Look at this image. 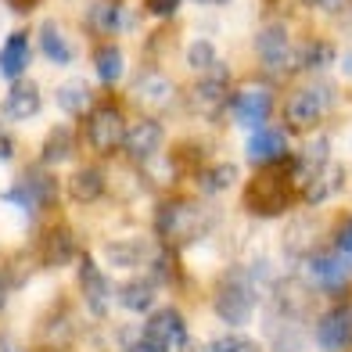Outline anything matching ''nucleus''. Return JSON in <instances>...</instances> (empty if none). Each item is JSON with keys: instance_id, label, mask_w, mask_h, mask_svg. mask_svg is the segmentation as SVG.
Instances as JSON below:
<instances>
[{"instance_id": "f257e3e1", "label": "nucleus", "mask_w": 352, "mask_h": 352, "mask_svg": "<svg viewBox=\"0 0 352 352\" xmlns=\"http://www.w3.org/2000/svg\"><path fill=\"white\" fill-rule=\"evenodd\" d=\"M298 158H284V162L270 166L245 187V209L259 219H274L292 209L295 201V176H298Z\"/></svg>"}, {"instance_id": "f03ea898", "label": "nucleus", "mask_w": 352, "mask_h": 352, "mask_svg": "<svg viewBox=\"0 0 352 352\" xmlns=\"http://www.w3.org/2000/svg\"><path fill=\"white\" fill-rule=\"evenodd\" d=\"M209 227H212V212L195 198H169V201L158 205V212H155L158 241H162L166 248H173V252L190 245V241H198V237H205Z\"/></svg>"}, {"instance_id": "7ed1b4c3", "label": "nucleus", "mask_w": 352, "mask_h": 352, "mask_svg": "<svg viewBox=\"0 0 352 352\" xmlns=\"http://www.w3.org/2000/svg\"><path fill=\"white\" fill-rule=\"evenodd\" d=\"M212 309L227 327H245L252 320L255 292H252V277L245 274V270L223 274V280L216 284V295H212Z\"/></svg>"}, {"instance_id": "20e7f679", "label": "nucleus", "mask_w": 352, "mask_h": 352, "mask_svg": "<svg viewBox=\"0 0 352 352\" xmlns=\"http://www.w3.org/2000/svg\"><path fill=\"white\" fill-rule=\"evenodd\" d=\"M83 137H87L94 155H116L122 148V140H126L122 108L111 104V101L94 104V111L87 116V126H83Z\"/></svg>"}, {"instance_id": "39448f33", "label": "nucleus", "mask_w": 352, "mask_h": 352, "mask_svg": "<svg viewBox=\"0 0 352 352\" xmlns=\"http://www.w3.org/2000/svg\"><path fill=\"white\" fill-rule=\"evenodd\" d=\"M334 90L327 83H313V87H298L292 98L284 101V126L287 130H313L331 111Z\"/></svg>"}, {"instance_id": "423d86ee", "label": "nucleus", "mask_w": 352, "mask_h": 352, "mask_svg": "<svg viewBox=\"0 0 352 352\" xmlns=\"http://www.w3.org/2000/svg\"><path fill=\"white\" fill-rule=\"evenodd\" d=\"M230 116L241 122V126H252V130H259V126H266L270 111H274V94H270L263 83H245L230 90Z\"/></svg>"}, {"instance_id": "0eeeda50", "label": "nucleus", "mask_w": 352, "mask_h": 352, "mask_svg": "<svg viewBox=\"0 0 352 352\" xmlns=\"http://www.w3.org/2000/svg\"><path fill=\"white\" fill-rule=\"evenodd\" d=\"M230 101V72L227 65H216L209 72L198 76V83L190 87V108L201 111V116H212V111H219L223 104Z\"/></svg>"}, {"instance_id": "6e6552de", "label": "nucleus", "mask_w": 352, "mask_h": 352, "mask_svg": "<svg viewBox=\"0 0 352 352\" xmlns=\"http://www.w3.org/2000/svg\"><path fill=\"white\" fill-rule=\"evenodd\" d=\"M316 345L324 352H342L352 345V302L334 306L316 320Z\"/></svg>"}, {"instance_id": "1a4fd4ad", "label": "nucleus", "mask_w": 352, "mask_h": 352, "mask_svg": "<svg viewBox=\"0 0 352 352\" xmlns=\"http://www.w3.org/2000/svg\"><path fill=\"white\" fill-rule=\"evenodd\" d=\"M36 255H40V266L43 270H61L76 259V234L65 227V223H54L47 227L36 241Z\"/></svg>"}, {"instance_id": "9d476101", "label": "nucleus", "mask_w": 352, "mask_h": 352, "mask_svg": "<svg viewBox=\"0 0 352 352\" xmlns=\"http://www.w3.org/2000/svg\"><path fill=\"white\" fill-rule=\"evenodd\" d=\"M349 277L352 274H349L345 255H338V252H313L309 255V280H313L316 292L334 295L349 284Z\"/></svg>"}, {"instance_id": "9b49d317", "label": "nucleus", "mask_w": 352, "mask_h": 352, "mask_svg": "<svg viewBox=\"0 0 352 352\" xmlns=\"http://www.w3.org/2000/svg\"><path fill=\"white\" fill-rule=\"evenodd\" d=\"M79 292H83L87 309H90L94 316H104V313H108L111 287H108V277L101 274V266L94 263L90 255H79Z\"/></svg>"}, {"instance_id": "f8f14e48", "label": "nucleus", "mask_w": 352, "mask_h": 352, "mask_svg": "<svg viewBox=\"0 0 352 352\" xmlns=\"http://www.w3.org/2000/svg\"><path fill=\"white\" fill-rule=\"evenodd\" d=\"M158 148H162V122L158 119H140L126 130L122 151L130 155L133 162H148V158H155Z\"/></svg>"}, {"instance_id": "ddd939ff", "label": "nucleus", "mask_w": 352, "mask_h": 352, "mask_svg": "<svg viewBox=\"0 0 352 352\" xmlns=\"http://www.w3.org/2000/svg\"><path fill=\"white\" fill-rule=\"evenodd\" d=\"M255 54H259L270 69H287V61H292V36H287V29L280 22L263 25L259 36H255Z\"/></svg>"}, {"instance_id": "4468645a", "label": "nucleus", "mask_w": 352, "mask_h": 352, "mask_svg": "<svg viewBox=\"0 0 352 352\" xmlns=\"http://www.w3.org/2000/svg\"><path fill=\"white\" fill-rule=\"evenodd\" d=\"M140 334L162 342L166 349H176L187 342V320L180 316V309H155V313H148V324H144Z\"/></svg>"}, {"instance_id": "2eb2a0df", "label": "nucleus", "mask_w": 352, "mask_h": 352, "mask_svg": "<svg viewBox=\"0 0 352 352\" xmlns=\"http://www.w3.org/2000/svg\"><path fill=\"white\" fill-rule=\"evenodd\" d=\"M133 94H137L140 104H148L155 111H166V108L176 104V87L162 72H140L137 83H133Z\"/></svg>"}, {"instance_id": "dca6fc26", "label": "nucleus", "mask_w": 352, "mask_h": 352, "mask_svg": "<svg viewBox=\"0 0 352 352\" xmlns=\"http://www.w3.org/2000/svg\"><path fill=\"white\" fill-rule=\"evenodd\" d=\"M245 155H248V162L266 166V169L284 162V158H287V137H284V130H255L252 140H248V148H245Z\"/></svg>"}, {"instance_id": "f3484780", "label": "nucleus", "mask_w": 352, "mask_h": 352, "mask_svg": "<svg viewBox=\"0 0 352 352\" xmlns=\"http://www.w3.org/2000/svg\"><path fill=\"white\" fill-rule=\"evenodd\" d=\"M0 111H4V119L11 122H25L33 119L40 111V87L29 83V79H19V83H11L8 98L0 101Z\"/></svg>"}, {"instance_id": "a211bd4d", "label": "nucleus", "mask_w": 352, "mask_h": 352, "mask_svg": "<svg viewBox=\"0 0 352 352\" xmlns=\"http://www.w3.org/2000/svg\"><path fill=\"white\" fill-rule=\"evenodd\" d=\"M29 54H33V47H29V33H25V29L8 33L4 47H0V76L19 83L22 72L29 69Z\"/></svg>"}, {"instance_id": "6ab92c4d", "label": "nucleus", "mask_w": 352, "mask_h": 352, "mask_svg": "<svg viewBox=\"0 0 352 352\" xmlns=\"http://www.w3.org/2000/svg\"><path fill=\"white\" fill-rule=\"evenodd\" d=\"M69 198L79 201V205H94L98 198H104L108 190V180H104V169L101 166H79L72 176H69Z\"/></svg>"}, {"instance_id": "aec40b11", "label": "nucleus", "mask_w": 352, "mask_h": 352, "mask_svg": "<svg viewBox=\"0 0 352 352\" xmlns=\"http://www.w3.org/2000/svg\"><path fill=\"white\" fill-rule=\"evenodd\" d=\"M19 184L29 190V198H33V209H36V212H40V209H51V205L58 201V190H61V184L54 180L51 173H47V166H29V169L22 173Z\"/></svg>"}, {"instance_id": "412c9836", "label": "nucleus", "mask_w": 352, "mask_h": 352, "mask_svg": "<svg viewBox=\"0 0 352 352\" xmlns=\"http://www.w3.org/2000/svg\"><path fill=\"white\" fill-rule=\"evenodd\" d=\"M126 22V8L122 0H94V4L87 8V29L98 36H111L119 33Z\"/></svg>"}, {"instance_id": "4be33fe9", "label": "nucleus", "mask_w": 352, "mask_h": 352, "mask_svg": "<svg viewBox=\"0 0 352 352\" xmlns=\"http://www.w3.org/2000/svg\"><path fill=\"white\" fill-rule=\"evenodd\" d=\"M54 101L72 119H87L94 111V94H90V87L83 83V79H69V83H61L54 90Z\"/></svg>"}, {"instance_id": "5701e85b", "label": "nucleus", "mask_w": 352, "mask_h": 352, "mask_svg": "<svg viewBox=\"0 0 352 352\" xmlns=\"http://www.w3.org/2000/svg\"><path fill=\"white\" fill-rule=\"evenodd\" d=\"M69 158H76V130H69V126H51V133L43 137V148H40V162L61 166Z\"/></svg>"}, {"instance_id": "b1692460", "label": "nucleus", "mask_w": 352, "mask_h": 352, "mask_svg": "<svg viewBox=\"0 0 352 352\" xmlns=\"http://www.w3.org/2000/svg\"><path fill=\"white\" fill-rule=\"evenodd\" d=\"M36 43H40V51L51 58L54 65H72L76 51H72V43H69V36H65V29H61L58 22H43V25H40V33H36Z\"/></svg>"}, {"instance_id": "393cba45", "label": "nucleus", "mask_w": 352, "mask_h": 352, "mask_svg": "<svg viewBox=\"0 0 352 352\" xmlns=\"http://www.w3.org/2000/svg\"><path fill=\"white\" fill-rule=\"evenodd\" d=\"M334 61V47L327 40H309V43H298V51L292 47V61H287V69H309V72H320L327 69Z\"/></svg>"}, {"instance_id": "a878e982", "label": "nucleus", "mask_w": 352, "mask_h": 352, "mask_svg": "<svg viewBox=\"0 0 352 352\" xmlns=\"http://www.w3.org/2000/svg\"><path fill=\"white\" fill-rule=\"evenodd\" d=\"M155 280L148 277H137V280H126L119 287V306L122 309H130V313H151L155 306Z\"/></svg>"}, {"instance_id": "bb28decb", "label": "nucleus", "mask_w": 352, "mask_h": 352, "mask_svg": "<svg viewBox=\"0 0 352 352\" xmlns=\"http://www.w3.org/2000/svg\"><path fill=\"white\" fill-rule=\"evenodd\" d=\"M338 187H342V169L338 166H324L320 173H313L309 180H306L302 201H306V205H320V201H327Z\"/></svg>"}, {"instance_id": "cd10ccee", "label": "nucleus", "mask_w": 352, "mask_h": 352, "mask_svg": "<svg viewBox=\"0 0 352 352\" xmlns=\"http://www.w3.org/2000/svg\"><path fill=\"white\" fill-rule=\"evenodd\" d=\"M94 69H98L101 83H119L122 72H126V58L116 43H101L98 51H94Z\"/></svg>"}, {"instance_id": "c85d7f7f", "label": "nucleus", "mask_w": 352, "mask_h": 352, "mask_svg": "<svg viewBox=\"0 0 352 352\" xmlns=\"http://www.w3.org/2000/svg\"><path fill=\"white\" fill-rule=\"evenodd\" d=\"M108 259H111V266L133 270V266L151 263L155 255H151V248L144 245V241H111V245H108Z\"/></svg>"}, {"instance_id": "c756f323", "label": "nucleus", "mask_w": 352, "mask_h": 352, "mask_svg": "<svg viewBox=\"0 0 352 352\" xmlns=\"http://www.w3.org/2000/svg\"><path fill=\"white\" fill-rule=\"evenodd\" d=\"M234 184H237V166H230V162H216L198 173V187L205 195H219V190H227Z\"/></svg>"}, {"instance_id": "7c9ffc66", "label": "nucleus", "mask_w": 352, "mask_h": 352, "mask_svg": "<svg viewBox=\"0 0 352 352\" xmlns=\"http://www.w3.org/2000/svg\"><path fill=\"white\" fill-rule=\"evenodd\" d=\"M309 234H316V223H313V219H295V227L287 230V237H284L287 252H313L316 241H313Z\"/></svg>"}, {"instance_id": "2f4dec72", "label": "nucleus", "mask_w": 352, "mask_h": 352, "mask_svg": "<svg viewBox=\"0 0 352 352\" xmlns=\"http://www.w3.org/2000/svg\"><path fill=\"white\" fill-rule=\"evenodd\" d=\"M187 65L195 69V72H209L216 65V47L209 40H195L187 47Z\"/></svg>"}, {"instance_id": "473e14b6", "label": "nucleus", "mask_w": 352, "mask_h": 352, "mask_svg": "<svg viewBox=\"0 0 352 352\" xmlns=\"http://www.w3.org/2000/svg\"><path fill=\"white\" fill-rule=\"evenodd\" d=\"M209 352H255V345L248 338H241V334H227V338H216L209 345Z\"/></svg>"}, {"instance_id": "72a5a7b5", "label": "nucleus", "mask_w": 352, "mask_h": 352, "mask_svg": "<svg viewBox=\"0 0 352 352\" xmlns=\"http://www.w3.org/2000/svg\"><path fill=\"white\" fill-rule=\"evenodd\" d=\"M334 245H338V252L345 255V259H352V216L338 223V230H334Z\"/></svg>"}, {"instance_id": "f704fd0d", "label": "nucleus", "mask_w": 352, "mask_h": 352, "mask_svg": "<svg viewBox=\"0 0 352 352\" xmlns=\"http://www.w3.org/2000/svg\"><path fill=\"white\" fill-rule=\"evenodd\" d=\"M4 201H11V205H19V209H25V212H36L33 209V198H29V190L22 187V184H14V187H8L4 195H0Z\"/></svg>"}, {"instance_id": "c9c22d12", "label": "nucleus", "mask_w": 352, "mask_h": 352, "mask_svg": "<svg viewBox=\"0 0 352 352\" xmlns=\"http://www.w3.org/2000/svg\"><path fill=\"white\" fill-rule=\"evenodd\" d=\"M122 352H169L162 342H155V338H148V334H140V338L137 342H130V345H126Z\"/></svg>"}, {"instance_id": "e433bc0d", "label": "nucleus", "mask_w": 352, "mask_h": 352, "mask_svg": "<svg viewBox=\"0 0 352 352\" xmlns=\"http://www.w3.org/2000/svg\"><path fill=\"white\" fill-rule=\"evenodd\" d=\"M176 8H180V0H148V11L155 19H169V14H176Z\"/></svg>"}, {"instance_id": "4c0bfd02", "label": "nucleus", "mask_w": 352, "mask_h": 352, "mask_svg": "<svg viewBox=\"0 0 352 352\" xmlns=\"http://www.w3.org/2000/svg\"><path fill=\"white\" fill-rule=\"evenodd\" d=\"M309 4H313L316 11H324V14H338V11H345L349 0H309Z\"/></svg>"}, {"instance_id": "58836bf2", "label": "nucleus", "mask_w": 352, "mask_h": 352, "mask_svg": "<svg viewBox=\"0 0 352 352\" xmlns=\"http://www.w3.org/2000/svg\"><path fill=\"white\" fill-rule=\"evenodd\" d=\"M11 151H14V140H11V133L4 130V122H0V162H8Z\"/></svg>"}, {"instance_id": "ea45409f", "label": "nucleus", "mask_w": 352, "mask_h": 352, "mask_svg": "<svg viewBox=\"0 0 352 352\" xmlns=\"http://www.w3.org/2000/svg\"><path fill=\"white\" fill-rule=\"evenodd\" d=\"M11 4H14V8H19V11H25L29 4H33V0H11Z\"/></svg>"}, {"instance_id": "a19ab883", "label": "nucleus", "mask_w": 352, "mask_h": 352, "mask_svg": "<svg viewBox=\"0 0 352 352\" xmlns=\"http://www.w3.org/2000/svg\"><path fill=\"white\" fill-rule=\"evenodd\" d=\"M4 298H8V287L0 284V309H4Z\"/></svg>"}, {"instance_id": "79ce46f5", "label": "nucleus", "mask_w": 352, "mask_h": 352, "mask_svg": "<svg viewBox=\"0 0 352 352\" xmlns=\"http://www.w3.org/2000/svg\"><path fill=\"white\" fill-rule=\"evenodd\" d=\"M198 4H227V0H198Z\"/></svg>"}]
</instances>
